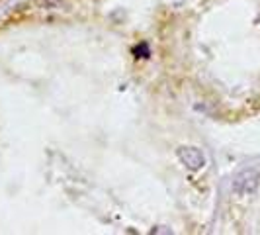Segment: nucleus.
<instances>
[{
    "mask_svg": "<svg viewBox=\"0 0 260 235\" xmlns=\"http://www.w3.org/2000/svg\"><path fill=\"white\" fill-rule=\"evenodd\" d=\"M258 172L256 170H243L233 183V190L237 194H252L258 188Z\"/></svg>",
    "mask_w": 260,
    "mask_h": 235,
    "instance_id": "obj_2",
    "label": "nucleus"
},
{
    "mask_svg": "<svg viewBox=\"0 0 260 235\" xmlns=\"http://www.w3.org/2000/svg\"><path fill=\"white\" fill-rule=\"evenodd\" d=\"M176 157L188 170H200L206 167V155L198 147H178Z\"/></svg>",
    "mask_w": 260,
    "mask_h": 235,
    "instance_id": "obj_1",
    "label": "nucleus"
}]
</instances>
